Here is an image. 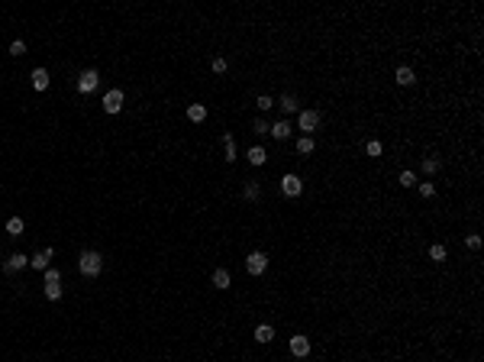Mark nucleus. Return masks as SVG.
Wrapping results in <instances>:
<instances>
[{
  "instance_id": "f257e3e1",
  "label": "nucleus",
  "mask_w": 484,
  "mask_h": 362,
  "mask_svg": "<svg viewBox=\"0 0 484 362\" xmlns=\"http://www.w3.org/2000/svg\"><path fill=\"white\" fill-rule=\"evenodd\" d=\"M78 269L84 272L87 278H94V275H100V269H104V255H100L97 249H87V253H81Z\"/></svg>"
},
{
  "instance_id": "f03ea898",
  "label": "nucleus",
  "mask_w": 484,
  "mask_h": 362,
  "mask_svg": "<svg viewBox=\"0 0 484 362\" xmlns=\"http://www.w3.org/2000/svg\"><path fill=\"white\" fill-rule=\"evenodd\" d=\"M104 110H107V113H120V110H123V90L120 88L104 94Z\"/></svg>"
},
{
  "instance_id": "7ed1b4c3",
  "label": "nucleus",
  "mask_w": 484,
  "mask_h": 362,
  "mask_svg": "<svg viewBox=\"0 0 484 362\" xmlns=\"http://www.w3.org/2000/svg\"><path fill=\"white\" fill-rule=\"evenodd\" d=\"M265 269H268V255L265 253H252L249 259H245V272H249V275H261Z\"/></svg>"
},
{
  "instance_id": "20e7f679",
  "label": "nucleus",
  "mask_w": 484,
  "mask_h": 362,
  "mask_svg": "<svg viewBox=\"0 0 484 362\" xmlns=\"http://www.w3.org/2000/svg\"><path fill=\"white\" fill-rule=\"evenodd\" d=\"M97 84H100V74L94 72V68H87V72L78 78V90H81V94H90V90H97Z\"/></svg>"
},
{
  "instance_id": "39448f33",
  "label": "nucleus",
  "mask_w": 484,
  "mask_h": 362,
  "mask_svg": "<svg viewBox=\"0 0 484 362\" xmlns=\"http://www.w3.org/2000/svg\"><path fill=\"white\" fill-rule=\"evenodd\" d=\"M281 191H284L287 198H297V194L304 191V181L297 178V175H284V178H281Z\"/></svg>"
},
{
  "instance_id": "423d86ee",
  "label": "nucleus",
  "mask_w": 484,
  "mask_h": 362,
  "mask_svg": "<svg viewBox=\"0 0 484 362\" xmlns=\"http://www.w3.org/2000/svg\"><path fill=\"white\" fill-rule=\"evenodd\" d=\"M316 127H320V113L316 110H300V129L310 136V129H316Z\"/></svg>"
},
{
  "instance_id": "0eeeda50",
  "label": "nucleus",
  "mask_w": 484,
  "mask_h": 362,
  "mask_svg": "<svg viewBox=\"0 0 484 362\" xmlns=\"http://www.w3.org/2000/svg\"><path fill=\"white\" fill-rule=\"evenodd\" d=\"M291 353H294L297 359L310 356V340H307V336H291Z\"/></svg>"
},
{
  "instance_id": "6e6552de",
  "label": "nucleus",
  "mask_w": 484,
  "mask_h": 362,
  "mask_svg": "<svg viewBox=\"0 0 484 362\" xmlns=\"http://www.w3.org/2000/svg\"><path fill=\"white\" fill-rule=\"evenodd\" d=\"M394 81L400 84V88H410L413 81H416V74H413V68H407V65H403V68H397V74H394Z\"/></svg>"
},
{
  "instance_id": "1a4fd4ad",
  "label": "nucleus",
  "mask_w": 484,
  "mask_h": 362,
  "mask_svg": "<svg viewBox=\"0 0 484 362\" xmlns=\"http://www.w3.org/2000/svg\"><path fill=\"white\" fill-rule=\"evenodd\" d=\"M19 269H26V255H23V253H13L7 262H3V272H19Z\"/></svg>"
},
{
  "instance_id": "9d476101",
  "label": "nucleus",
  "mask_w": 484,
  "mask_h": 362,
  "mask_svg": "<svg viewBox=\"0 0 484 362\" xmlns=\"http://www.w3.org/2000/svg\"><path fill=\"white\" fill-rule=\"evenodd\" d=\"M229 285H233V278H229V272H226V269H216V272H213V288L226 291Z\"/></svg>"
},
{
  "instance_id": "9b49d317",
  "label": "nucleus",
  "mask_w": 484,
  "mask_h": 362,
  "mask_svg": "<svg viewBox=\"0 0 484 362\" xmlns=\"http://www.w3.org/2000/svg\"><path fill=\"white\" fill-rule=\"evenodd\" d=\"M268 133L275 136V139H281V143H284L287 136H291V123H287V120H281V123H275V127H268Z\"/></svg>"
},
{
  "instance_id": "f8f14e48",
  "label": "nucleus",
  "mask_w": 484,
  "mask_h": 362,
  "mask_svg": "<svg viewBox=\"0 0 484 362\" xmlns=\"http://www.w3.org/2000/svg\"><path fill=\"white\" fill-rule=\"evenodd\" d=\"M49 259H52V249H42V253H39V255H33L29 262H33V269L45 272V269H49Z\"/></svg>"
},
{
  "instance_id": "ddd939ff",
  "label": "nucleus",
  "mask_w": 484,
  "mask_h": 362,
  "mask_svg": "<svg viewBox=\"0 0 484 362\" xmlns=\"http://www.w3.org/2000/svg\"><path fill=\"white\" fill-rule=\"evenodd\" d=\"M188 120L204 123V120H207V107H204V104H190V107H188Z\"/></svg>"
},
{
  "instance_id": "4468645a",
  "label": "nucleus",
  "mask_w": 484,
  "mask_h": 362,
  "mask_svg": "<svg viewBox=\"0 0 484 362\" xmlns=\"http://www.w3.org/2000/svg\"><path fill=\"white\" fill-rule=\"evenodd\" d=\"M33 88L36 90L49 88V72H45V68H36V72H33Z\"/></svg>"
},
{
  "instance_id": "2eb2a0df",
  "label": "nucleus",
  "mask_w": 484,
  "mask_h": 362,
  "mask_svg": "<svg viewBox=\"0 0 484 362\" xmlns=\"http://www.w3.org/2000/svg\"><path fill=\"white\" fill-rule=\"evenodd\" d=\"M245 155H249V162H252V165H265V159H268V152H265L261 145H252Z\"/></svg>"
},
{
  "instance_id": "dca6fc26",
  "label": "nucleus",
  "mask_w": 484,
  "mask_h": 362,
  "mask_svg": "<svg viewBox=\"0 0 484 362\" xmlns=\"http://www.w3.org/2000/svg\"><path fill=\"white\" fill-rule=\"evenodd\" d=\"M313 149H316L313 136H300V139H297V152H300V155H310Z\"/></svg>"
},
{
  "instance_id": "f3484780",
  "label": "nucleus",
  "mask_w": 484,
  "mask_h": 362,
  "mask_svg": "<svg viewBox=\"0 0 484 362\" xmlns=\"http://www.w3.org/2000/svg\"><path fill=\"white\" fill-rule=\"evenodd\" d=\"M255 340H259V343H271V340H275V330H271L268 324L255 326Z\"/></svg>"
},
{
  "instance_id": "a211bd4d",
  "label": "nucleus",
  "mask_w": 484,
  "mask_h": 362,
  "mask_svg": "<svg viewBox=\"0 0 484 362\" xmlns=\"http://www.w3.org/2000/svg\"><path fill=\"white\" fill-rule=\"evenodd\" d=\"M23 230H26V223H23L19 217H10L7 220V233L10 236H23Z\"/></svg>"
},
{
  "instance_id": "6ab92c4d",
  "label": "nucleus",
  "mask_w": 484,
  "mask_h": 362,
  "mask_svg": "<svg viewBox=\"0 0 484 362\" xmlns=\"http://www.w3.org/2000/svg\"><path fill=\"white\" fill-rule=\"evenodd\" d=\"M45 298L58 301V298H62V285H58V281H45Z\"/></svg>"
},
{
  "instance_id": "aec40b11",
  "label": "nucleus",
  "mask_w": 484,
  "mask_h": 362,
  "mask_svg": "<svg viewBox=\"0 0 484 362\" xmlns=\"http://www.w3.org/2000/svg\"><path fill=\"white\" fill-rule=\"evenodd\" d=\"M223 143H226V162H236V139L226 133V136H223Z\"/></svg>"
},
{
  "instance_id": "412c9836",
  "label": "nucleus",
  "mask_w": 484,
  "mask_h": 362,
  "mask_svg": "<svg viewBox=\"0 0 484 362\" xmlns=\"http://www.w3.org/2000/svg\"><path fill=\"white\" fill-rule=\"evenodd\" d=\"M430 259H436V262H446V246H430Z\"/></svg>"
},
{
  "instance_id": "4be33fe9",
  "label": "nucleus",
  "mask_w": 484,
  "mask_h": 362,
  "mask_svg": "<svg viewBox=\"0 0 484 362\" xmlns=\"http://www.w3.org/2000/svg\"><path fill=\"white\" fill-rule=\"evenodd\" d=\"M423 172H426V175H436V172H439V159H432V155H430V159L423 162Z\"/></svg>"
},
{
  "instance_id": "5701e85b",
  "label": "nucleus",
  "mask_w": 484,
  "mask_h": 362,
  "mask_svg": "<svg viewBox=\"0 0 484 362\" xmlns=\"http://www.w3.org/2000/svg\"><path fill=\"white\" fill-rule=\"evenodd\" d=\"M261 194V184H255V181H249V184H245V198L249 200H255Z\"/></svg>"
},
{
  "instance_id": "b1692460",
  "label": "nucleus",
  "mask_w": 484,
  "mask_h": 362,
  "mask_svg": "<svg viewBox=\"0 0 484 362\" xmlns=\"http://www.w3.org/2000/svg\"><path fill=\"white\" fill-rule=\"evenodd\" d=\"M281 107H284V113H294V110H297V97H294V94H287V97L281 100Z\"/></svg>"
},
{
  "instance_id": "393cba45",
  "label": "nucleus",
  "mask_w": 484,
  "mask_h": 362,
  "mask_svg": "<svg viewBox=\"0 0 484 362\" xmlns=\"http://www.w3.org/2000/svg\"><path fill=\"white\" fill-rule=\"evenodd\" d=\"M365 152L371 155V159H378V155H381V143H378V139H371V143L365 145Z\"/></svg>"
},
{
  "instance_id": "a878e982",
  "label": "nucleus",
  "mask_w": 484,
  "mask_h": 362,
  "mask_svg": "<svg viewBox=\"0 0 484 362\" xmlns=\"http://www.w3.org/2000/svg\"><path fill=\"white\" fill-rule=\"evenodd\" d=\"M26 52V42H23V39H17V42L10 45V55H23Z\"/></svg>"
},
{
  "instance_id": "bb28decb",
  "label": "nucleus",
  "mask_w": 484,
  "mask_h": 362,
  "mask_svg": "<svg viewBox=\"0 0 484 362\" xmlns=\"http://www.w3.org/2000/svg\"><path fill=\"white\" fill-rule=\"evenodd\" d=\"M413 181H416V178H413V172H400V184H403V188H413Z\"/></svg>"
},
{
  "instance_id": "cd10ccee",
  "label": "nucleus",
  "mask_w": 484,
  "mask_h": 362,
  "mask_svg": "<svg viewBox=\"0 0 484 362\" xmlns=\"http://www.w3.org/2000/svg\"><path fill=\"white\" fill-rule=\"evenodd\" d=\"M420 194H423V198H432V194H436V188H432L430 181H423V184H420Z\"/></svg>"
},
{
  "instance_id": "c85d7f7f",
  "label": "nucleus",
  "mask_w": 484,
  "mask_h": 362,
  "mask_svg": "<svg viewBox=\"0 0 484 362\" xmlns=\"http://www.w3.org/2000/svg\"><path fill=\"white\" fill-rule=\"evenodd\" d=\"M45 281H62V272L58 269H45Z\"/></svg>"
},
{
  "instance_id": "c756f323",
  "label": "nucleus",
  "mask_w": 484,
  "mask_h": 362,
  "mask_svg": "<svg viewBox=\"0 0 484 362\" xmlns=\"http://www.w3.org/2000/svg\"><path fill=\"white\" fill-rule=\"evenodd\" d=\"M268 107H275V100H271L268 94H261L259 97V110H268Z\"/></svg>"
},
{
  "instance_id": "7c9ffc66",
  "label": "nucleus",
  "mask_w": 484,
  "mask_h": 362,
  "mask_svg": "<svg viewBox=\"0 0 484 362\" xmlns=\"http://www.w3.org/2000/svg\"><path fill=\"white\" fill-rule=\"evenodd\" d=\"M213 72H216V74L226 72V58H213Z\"/></svg>"
},
{
  "instance_id": "2f4dec72",
  "label": "nucleus",
  "mask_w": 484,
  "mask_h": 362,
  "mask_svg": "<svg viewBox=\"0 0 484 362\" xmlns=\"http://www.w3.org/2000/svg\"><path fill=\"white\" fill-rule=\"evenodd\" d=\"M465 243H468V249H478V246H481V236H468Z\"/></svg>"
},
{
  "instance_id": "473e14b6",
  "label": "nucleus",
  "mask_w": 484,
  "mask_h": 362,
  "mask_svg": "<svg viewBox=\"0 0 484 362\" xmlns=\"http://www.w3.org/2000/svg\"><path fill=\"white\" fill-rule=\"evenodd\" d=\"M255 133L265 136V133H268V123H265V120H259V123H255Z\"/></svg>"
}]
</instances>
